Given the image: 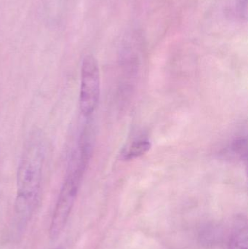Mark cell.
Returning a JSON list of instances; mask_svg holds the SVG:
<instances>
[{
	"mask_svg": "<svg viewBox=\"0 0 248 249\" xmlns=\"http://www.w3.org/2000/svg\"><path fill=\"white\" fill-rule=\"evenodd\" d=\"M47 155V143L40 130L28 136L19 161L14 219L17 227L25 226L34 211L40 194Z\"/></svg>",
	"mask_w": 248,
	"mask_h": 249,
	"instance_id": "1",
	"label": "cell"
},
{
	"mask_svg": "<svg viewBox=\"0 0 248 249\" xmlns=\"http://www.w3.org/2000/svg\"><path fill=\"white\" fill-rule=\"evenodd\" d=\"M89 162L88 158L73 152L50 226V239L56 240L66 225Z\"/></svg>",
	"mask_w": 248,
	"mask_h": 249,
	"instance_id": "2",
	"label": "cell"
},
{
	"mask_svg": "<svg viewBox=\"0 0 248 249\" xmlns=\"http://www.w3.org/2000/svg\"><path fill=\"white\" fill-rule=\"evenodd\" d=\"M100 95V74L97 60L93 55L83 58L80 76L79 107L80 112L88 117L96 110Z\"/></svg>",
	"mask_w": 248,
	"mask_h": 249,
	"instance_id": "3",
	"label": "cell"
},
{
	"mask_svg": "<svg viewBox=\"0 0 248 249\" xmlns=\"http://www.w3.org/2000/svg\"><path fill=\"white\" fill-rule=\"evenodd\" d=\"M228 249H248V227L243 220L236 225L231 238Z\"/></svg>",
	"mask_w": 248,
	"mask_h": 249,
	"instance_id": "4",
	"label": "cell"
},
{
	"mask_svg": "<svg viewBox=\"0 0 248 249\" xmlns=\"http://www.w3.org/2000/svg\"><path fill=\"white\" fill-rule=\"evenodd\" d=\"M151 149V143L148 140L141 139L135 141L124 154L125 159L132 160L145 155Z\"/></svg>",
	"mask_w": 248,
	"mask_h": 249,
	"instance_id": "5",
	"label": "cell"
},
{
	"mask_svg": "<svg viewBox=\"0 0 248 249\" xmlns=\"http://www.w3.org/2000/svg\"><path fill=\"white\" fill-rule=\"evenodd\" d=\"M231 150L235 155L241 158L247 156V141L244 139H238L234 141L231 146Z\"/></svg>",
	"mask_w": 248,
	"mask_h": 249,
	"instance_id": "6",
	"label": "cell"
},
{
	"mask_svg": "<svg viewBox=\"0 0 248 249\" xmlns=\"http://www.w3.org/2000/svg\"><path fill=\"white\" fill-rule=\"evenodd\" d=\"M237 9L240 18H247V0H237Z\"/></svg>",
	"mask_w": 248,
	"mask_h": 249,
	"instance_id": "7",
	"label": "cell"
}]
</instances>
